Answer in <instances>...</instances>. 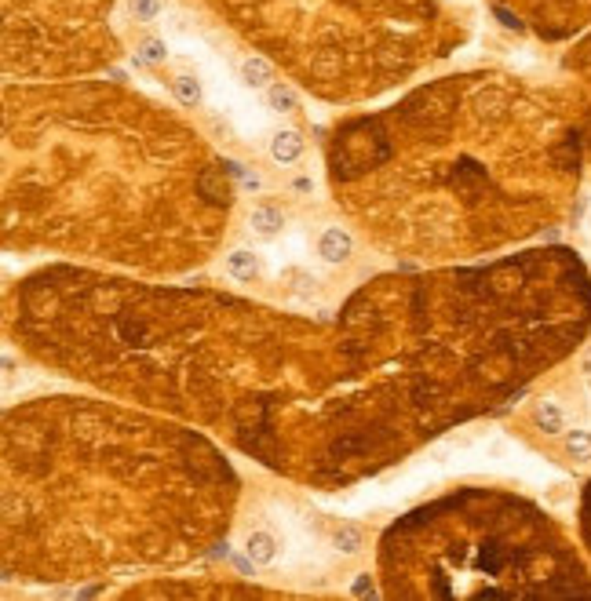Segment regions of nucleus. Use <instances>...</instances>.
Wrapping results in <instances>:
<instances>
[{
    "mask_svg": "<svg viewBox=\"0 0 591 601\" xmlns=\"http://www.w3.org/2000/svg\"><path fill=\"white\" fill-rule=\"evenodd\" d=\"M351 252H354V237H351L343 226H325L322 230L318 255H322L325 263H343V259H351Z\"/></svg>",
    "mask_w": 591,
    "mask_h": 601,
    "instance_id": "1",
    "label": "nucleus"
},
{
    "mask_svg": "<svg viewBox=\"0 0 591 601\" xmlns=\"http://www.w3.org/2000/svg\"><path fill=\"white\" fill-rule=\"evenodd\" d=\"M300 154H303V139H300V132H278V135L270 139V157L278 161V164L300 161Z\"/></svg>",
    "mask_w": 591,
    "mask_h": 601,
    "instance_id": "2",
    "label": "nucleus"
},
{
    "mask_svg": "<svg viewBox=\"0 0 591 601\" xmlns=\"http://www.w3.org/2000/svg\"><path fill=\"white\" fill-rule=\"evenodd\" d=\"M226 273L234 277V281H252V277L260 273V259L248 248H234L226 255Z\"/></svg>",
    "mask_w": 591,
    "mask_h": 601,
    "instance_id": "3",
    "label": "nucleus"
},
{
    "mask_svg": "<svg viewBox=\"0 0 591 601\" xmlns=\"http://www.w3.org/2000/svg\"><path fill=\"white\" fill-rule=\"evenodd\" d=\"M248 226L260 233V237H274L285 223H281V211L278 208H270V204H256L252 208V216H248Z\"/></svg>",
    "mask_w": 591,
    "mask_h": 601,
    "instance_id": "4",
    "label": "nucleus"
},
{
    "mask_svg": "<svg viewBox=\"0 0 591 601\" xmlns=\"http://www.w3.org/2000/svg\"><path fill=\"white\" fill-rule=\"evenodd\" d=\"M245 554H248L256 565H270L274 557H278V543H274L270 532H252L248 543H245Z\"/></svg>",
    "mask_w": 591,
    "mask_h": 601,
    "instance_id": "5",
    "label": "nucleus"
},
{
    "mask_svg": "<svg viewBox=\"0 0 591 601\" xmlns=\"http://www.w3.org/2000/svg\"><path fill=\"white\" fill-rule=\"evenodd\" d=\"M241 77L252 84V88H270L274 70H270V62H267V58L252 55V58H245V62H241Z\"/></svg>",
    "mask_w": 591,
    "mask_h": 601,
    "instance_id": "6",
    "label": "nucleus"
},
{
    "mask_svg": "<svg viewBox=\"0 0 591 601\" xmlns=\"http://www.w3.org/2000/svg\"><path fill=\"white\" fill-rule=\"evenodd\" d=\"M267 102H270L278 113H292L296 102H300V95H296L288 84H270V88H267Z\"/></svg>",
    "mask_w": 591,
    "mask_h": 601,
    "instance_id": "7",
    "label": "nucleus"
},
{
    "mask_svg": "<svg viewBox=\"0 0 591 601\" xmlns=\"http://www.w3.org/2000/svg\"><path fill=\"white\" fill-rule=\"evenodd\" d=\"M537 423L544 426L547 434H559L562 423H566V416H562V409H559L555 401H540V404H537Z\"/></svg>",
    "mask_w": 591,
    "mask_h": 601,
    "instance_id": "8",
    "label": "nucleus"
},
{
    "mask_svg": "<svg viewBox=\"0 0 591 601\" xmlns=\"http://www.w3.org/2000/svg\"><path fill=\"white\" fill-rule=\"evenodd\" d=\"M176 99L183 102V106H197L201 102V84L194 80V77H176Z\"/></svg>",
    "mask_w": 591,
    "mask_h": 601,
    "instance_id": "9",
    "label": "nucleus"
},
{
    "mask_svg": "<svg viewBox=\"0 0 591 601\" xmlns=\"http://www.w3.org/2000/svg\"><path fill=\"white\" fill-rule=\"evenodd\" d=\"M332 540H336V547H340L343 554H358V550H362V532H358L354 525H340Z\"/></svg>",
    "mask_w": 591,
    "mask_h": 601,
    "instance_id": "10",
    "label": "nucleus"
},
{
    "mask_svg": "<svg viewBox=\"0 0 591 601\" xmlns=\"http://www.w3.org/2000/svg\"><path fill=\"white\" fill-rule=\"evenodd\" d=\"M566 448H569V456H573V459H591V434L573 430L566 438Z\"/></svg>",
    "mask_w": 591,
    "mask_h": 601,
    "instance_id": "11",
    "label": "nucleus"
},
{
    "mask_svg": "<svg viewBox=\"0 0 591 601\" xmlns=\"http://www.w3.org/2000/svg\"><path fill=\"white\" fill-rule=\"evenodd\" d=\"M132 11H135V18H142V23H154V18L164 11V4L161 0H132Z\"/></svg>",
    "mask_w": 591,
    "mask_h": 601,
    "instance_id": "12",
    "label": "nucleus"
},
{
    "mask_svg": "<svg viewBox=\"0 0 591 601\" xmlns=\"http://www.w3.org/2000/svg\"><path fill=\"white\" fill-rule=\"evenodd\" d=\"M142 62H164V40L146 37L142 40Z\"/></svg>",
    "mask_w": 591,
    "mask_h": 601,
    "instance_id": "13",
    "label": "nucleus"
},
{
    "mask_svg": "<svg viewBox=\"0 0 591 601\" xmlns=\"http://www.w3.org/2000/svg\"><path fill=\"white\" fill-rule=\"evenodd\" d=\"M351 594H354V597H372V594H376V590H372V579H369V576H358L354 587H351Z\"/></svg>",
    "mask_w": 591,
    "mask_h": 601,
    "instance_id": "14",
    "label": "nucleus"
},
{
    "mask_svg": "<svg viewBox=\"0 0 591 601\" xmlns=\"http://www.w3.org/2000/svg\"><path fill=\"white\" fill-rule=\"evenodd\" d=\"M241 186H245V190H260L263 182H260L256 175H241Z\"/></svg>",
    "mask_w": 591,
    "mask_h": 601,
    "instance_id": "15",
    "label": "nucleus"
},
{
    "mask_svg": "<svg viewBox=\"0 0 591 601\" xmlns=\"http://www.w3.org/2000/svg\"><path fill=\"white\" fill-rule=\"evenodd\" d=\"M580 368H584V372H587V376H591V350H587V354H584V361H580Z\"/></svg>",
    "mask_w": 591,
    "mask_h": 601,
    "instance_id": "16",
    "label": "nucleus"
}]
</instances>
